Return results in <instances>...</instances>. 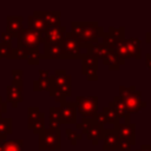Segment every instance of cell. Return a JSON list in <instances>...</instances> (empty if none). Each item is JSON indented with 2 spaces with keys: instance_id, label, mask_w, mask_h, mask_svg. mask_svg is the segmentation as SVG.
<instances>
[{
  "instance_id": "cell-1",
  "label": "cell",
  "mask_w": 151,
  "mask_h": 151,
  "mask_svg": "<svg viewBox=\"0 0 151 151\" xmlns=\"http://www.w3.org/2000/svg\"><path fill=\"white\" fill-rule=\"evenodd\" d=\"M70 32L85 50L88 45L99 42V38L104 34V28L97 21H71Z\"/></svg>"
},
{
  "instance_id": "cell-2",
  "label": "cell",
  "mask_w": 151,
  "mask_h": 151,
  "mask_svg": "<svg viewBox=\"0 0 151 151\" xmlns=\"http://www.w3.org/2000/svg\"><path fill=\"white\" fill-rule=\"evenodd\" d=\"M48 92L58 103L66 100V98L72 96V77L66 73L65 70H55L54 73L50 76Z\"/></svg>"
},
{
  "instance_id": "cell-3",
  "label": "cell",
  "mask_w": 151,
  "mask_h": 151,
  "mask_svg": "<svg viewBox=\"0 0 151 151\" xmlns=\"http://www.w3.org/2000/svg\"><path fill=\"white\" fill-rule=\"evenodd\" d=\"M118 97L124 101L129 113H136L142 109L146 107V101L142 100V92L136 88V86H119Z\"/></svg>"
},
{
  "instance_id": "cell-4",
  "label": "cell",
  "mask_w": 151,
  "mask_h": 151,
  "mask_svg": "<svg viewBox=\"0 0 151 151\" xmlns=\"http://www.w3.org/2000/svg\"><path fill=\"white\" fill-rule=\"evenodd\" d=\"M61 132L59 126H48L39 134L38 147L40 151H54L61 149Z\"/></svg>"
},
{
  "instance_id": "cell-5",
  "label": "cell",
  "mask_w": 151,
  "mask_h": 151,
  "mask_svg": "<svg viewBox=\"0 0 151 151\" xmlns=\"http://www.w3.org/2000/svg\"><path fill=\"white\" fill-rule=\"evenodd\" d=\"M15 37L18 41V47L25 48H39V45L44 41V33L28 27L20 29Z\"/></svg>"
},
{
  "instance_id": "cell-6",
  "label": "cell",
  "mask_w": 151,
  "mask_h": 151,
  "mask_svg": "<svg viewBox=\"0 0 151 151\" xmlns=\"http://www.w3.org/2000/svg\"><path fill=\"white\" fill-rule=\"evenodd\" d=\"M98 96H77L76 97V107L77 112L81 114V118L93 119L96 113L98 112Z\"/></svg>"
},
{
  "instance_id": "cell-7",
  "label": "cell",
  "mask_w": 151,
  "mask_h": 151,
  "mask_svg": "<svg viewBox=\"0 0 151 151\" xmlns=\"http://www.w3.org/2000/svg\"><path fill=\"white\" fill-rule=\"evenodd\" d=\"M63 48L65 53V59H83L86 53H83L81 45L79 41L71 34V32L65 33V38L63 40Z\"/></svg>"
},
{
  "instance_id": "cell-8",
  "label": "cell",
  "mask_w": 151,
  "mask_h": 151,
  "mask_svg": "<svg viewBox=\"0 0 151 151\" xmlns=\"http://www.w3.org/2000/svg\"><path fill=\"white\" fill-rule=\"evenodd\" d=\"M97 71H98V59L94 55L86 53L81 59V73H83V76H85V78L90 81H93V80L97 81L98 80Z\"/></svg>"
},
{
  "instance_id": "cell-9",
  "label": "cell",
  "mask_w": 151,
  "mask_h": 151,
  "mask_svg": "<svg viewBox=\"0 0 151 151\" xmlns=\"http://www.w3.org/2000/svg\"><path fill=\"white\" fill-rule=\"evenodd\" d=\"M103 42L110 48V51L113 50V47L122 40L125 39V27L120 26L118 28L110 26L109 29L106 32H104L103 34Z\"/></svg>"
},
{
  "instance_id": "cell-10",
  "label": "cell",
  "mask_w": 151,
  "mask_h": 151,
  "mask_svg": "<svg viewBox=\"0 0 151 151\" xmlns=\"http://www.w3.org/2000/svg\"><path fill=\"white\" fill-rule=\"evenodd\" d=\"M61 124H76L77 123V107L74 101L63 100L60 103Z\"/></svg>"
},
{
  "instance_id": "cell-11",
  "label": "cell",
  "mask_w": 151,
  "mask_h": 151,
  "mask_svg": "<svg viewBox=\"0 0 151 151\" xmlns=\"http://www.w3.org/2000/svg\"><path fill=\"white\" fill-rule=\"evenodd\" d=\"M66 28L64 26H54V27H46L44 32V41L42 44H58L63 42L65 38Z\"/></svg>"
},
{
  "instance_id": "cell-12",
  "label": "cell",
  "mask_w": 151,
  "mask_h": 151,
  "mask_svg": "<svg viewBox=\"0 0 151 151\" xmlns=\"http://www.w3.org/2000/svg\"><path fill=\"white\" fill-rule=\"evenodd\" d=\"M119 138L127 139L136 145V124L134 123H119L113 126Z\"/></svg>"
},
{
  "instance_id": "cell-13",
  "label": "cell",
  "mask_w": 151,
  "mask_h": 151,
  "mask_svg": "<svg viewBox=\"0 0 151 151\" xmlns=\"http://www.w3.org/2000/svg\"><path fill=\"white\" fill-rule=\"evenodd\" d=\"M40 59H65L63 42L44 44V52L40 53Z\"/></svg>"
},
{
  "instance_id": "cell-14",
  "label": "cell",
  "mask_w": 151,
  "mask_h": 151,
  "mask_svg": "<svg viewBox=\"0 0 151 151\" xmlns=\"http://www.w3.org/2000/svg\"><path fill=\"white\" fill-rule=\"evenodd\" d=\"M103 150L105 151H117L118 150V142L119 137L114 129H104L103 134Z\"/></svg>"
},
{
  "instance_id": "cell-15",
  "label": "cell",
  "mask_w": 151,
  "mask_h": 151,
  "mask_svg": "<svg viewBox=\"0 0 151 151\" xmlns=\"http://www.w3.org/2000/svg\"><path fill=\"white\" fill-rule=\"evenodd\" d=\"M107 106L111 107V109L116 112V114L118 116V118L124 120V123H131V120H130L131 114L129 113V111H127V109H126L124 101H123L118 96L113 97V100L110 101Z\"/></svg>"
},
{
  "instance_id": "cell-16",
  "label": "cell",
  "mask_w": 151,
  "mask_h": 151,
  "mask_svg": "<svg viewBox=\"0 0 151 151\" xmlns=\"http://www.w3.org/2000/svg\"><path fill=\"white\" fill-rule=\"evenodd\" d=\"M33 14L40 17L46 24V27L60 26V11H34Z\"/></svg>"
},
{
  "instance_id": "cell-17",
  "label": "cell",
  "mask_w": 151,
  "mask_h": 151,
  "mask_svg": "<svg viewBox=\"0 0 151 151\" xmlns=\"http://www.w3.org/2000/svg\"><path fill=\"white\" fill-rule=\"evenodd\" d=\"M22 101V85H8L6 87V103H11L13 107Z\"/></svg>"
},
{
  "instance_id": "cell-18",
  "label": "cell",
  "mask_w": 151,
  "mask_h": 151,
  "mask_svg": "<svg viewBox=\"0 0 151 151\" xmlns=\"http://www.w3.org/2000/svg\"><path fill=\"white\" fill-rule=\"evenodd\" d=\"M22 17L21 15H7L6 17V32L13 34L14 37L18 34L20 29H22Z\"/></svg>"
},
{
  "instance_id": "cell-19",
  "label": "cell",
  "mask_w": 151,
  "mask_h": 151,
  "mask_svg": "<svg viewBox=\"0 0 151 151\" xmlns=\"http://www.w3.org/2000/svg\"><path fill=\"white\" fill-rule=\"evenodd\" d=\"M85 53H90L99 60V59H104L110 53V48L104 42H98L94 45H88L85 48Z\"/></svg>"
},
{
  "instance_id": "cell-20",
  "label": "cell",
  "mask_w": 151,
  "mask_h": 151,
  "mask_svg": "<svg viewBox=\"0 0 151 151\" xmlns=\"http://www.w3.org/2000/svg\"><path fill=\"white\" fill-rule=\"evenodd\" d=\"M103 134H104V126L97 123H93L86 133V138L91 140L93 145H98L99 140H101L103 138Z\"/></svg>"
},
{
  "instance_id": "cell-21",
  "label": "cell",
  "mask_w": 151,
  "mask_h": 151,
  "mask_svg": "<svg viewBox=\"0 0 151 151\" xmlns=\"http://www.w3.org/2000/svg\"><path fill=\"white\" fill-rule=\"evenodd\" d=\"M101 61L104 65L109 66L110 70H114V71H118L120 68V66H123L125 64V60L119 58L113 51H110V53L104 59H101Z\"/></svg>"
},
{
  "instance_id": "cell-22",
  "label": "cell",
  "mask_w": 151,
  "mask_h": 151,
  "mask_svg": "<svg viewBox=\"0 0 151 151\" xmlns=\"http://www.w3.org/2000/svg\"><path fill=\"white\" fill-rule=\"evenodd\" d=\"M126 45L129 48L130 57L139 60L140 59V40L138 38H129L126 39Z\"/></svg>"
},
{
  "instance_id": "cell-23",
  "label": "cell",
  "mask_w": 151,
  "mask_h": 151,
  "mask_svg": "<svg viewBox=\"0 0 151 151\" xmlns=\"http://www.w3.org/2000/svg\"><path fill=\"white\" fill-rule=\"evenodd\" d=\"M24 140L22 139H13V140H4L0 143V151H22Z\"/></svg>"
},
{
  "instance_id": "cell-24",
  "label": "cell",
  "mask_w": 151,
  "mask_h": 151,
  "mask_svg": "<svg viewBox=\"0 0 151 151\" xmlns=\"http://www.w3.org/2000/svg\"><path fill=\"white\" fill-rule=\"evenodd\" d=\"M27 25H28V28L35 29V31L41 32V33H44L45 29H46V24L44 22V20L40 17L35 15V14L29 15L27 18Z\"/></svg>"
},
{
  "instance_id": "cell-25",
  "label": "cell",
  "mask_w": 151,
  "mask_h": 151,
  "mask_svg": "<svg viewBox=\"0 0 151 151\" xmlns=\"http://www.w3.org/2000/svg\"><path fill=\"white\" fill-rule=\"evenodd\" d=\"M50 126H59L61 124V112L59 106H51L48 110Z\"/></svg>"
},
{
  "instance_id": "cell-26",
  "label": "cell",
  "mask_w": 151,
  "mask_h": 151,
  "mask_svg": "<svg viewBox=\"0 0 151 151\" xmlns=\"http://www.w3.org/2000/svg\"><path fill=\"white\" fill-rule=\"evenodd\" d=\"M13 131V119L12 118H0V137L7 138Z\"/></svg>"
},
{
  "instance_id": "cell-27",
  "label": "cell",
  "mask_w": 151,
  "mask_h": 151,
  "mask_svg": "<svg viewBox=\"0 0 151 151\" xmlns=\"http://www.w3.org/2000/svg\"><path fill=\"white\" fill-rule=\"evenodd\" d=\"M119 58H122V59H124V60H126V59H130L131 57H130V53H129V48H127V45H126V39H124V40H122V41H119L114 47H113V50H112Z\"/></svg>"
},
{
  "instance_id": "cell-28",
  "label": "cell",
  "mask_w": 151,
  "mask_h": 151,
  "mask_svg": "<svg viewBox=\"0 0 151 151\" xmlns=\"http://www.w3.org/2000/svg\"><path fill=\"white\" fill-rule=\"evenodd\" d=\"M101 113L104 114V117H105L107 124H113V126H114V125H117V124L120 123V119L118 118V116L116 114V112H114L111 107H109V106L103 107Z\"/></svg>"
},
{
  "instance_id": "cell-29",
  "label": "cell",
  "mask_w": 151,
  "mask_h": 151,
  "mask_svg": "<svg viewBox=\"0 0 151 151\" xmlns=\"http://www.w3.org/2000/svg\"><path fill=\"white\" fill-rule=\"evenodd\" d=\"M28 129L33 130V133L39 136V134L45 130V113L41 112L40 116H39V118H38Z\"/></svg>"
},
{
  "instance_id": "cell-30",
  "label": "cell",
  "mask_w": 151,
  "mask_h": 151,
  "mask_svg": "<svg viewBox=\"0 0 151 151\" xmlns=\"http://www.w3.org/2000/svg\"><path fill=\"white\" fill-rule=\"evenodd\" d=\"M50 88V78H38L33 81V90L35 92L48 91Z\"/></svg>"
},
{
  "instance_id": "cell-31",
  "label": "cell",
  "mask_w": 151,
  "mask_h": 151,
  "mask_svg": "<svg viewBox=\"0 0 151 151\" xmlns=\"http://www.w3.org/2000/svg\"><path fill=\"white\" fill-rule=\"evenodd\" d=\"M28 54H29V48H25V47H13V52L11 55V60L12 59H20V60H27L28 59Z\"/></svg>"
},
{
  "instance_id": "cell-32",
  "label": "cell",
  "mask_w": 151,
  "mask_h": 151,
  "mask_svg": "<svg viewBox=\"0 0 151 151\" xmlns=\"http://www.w3.org/2000/svg\"><path fill=\"white\" fill-rule=\"evenodd\" d=\"M40 110L38 106H28L27 109V127H29L40 116Z\"/></svg>"
},
{
  "instance_id": "cell-33",
  "label": "cell",
  "mask_w": 151,
  "mask_h": 151,
  "mask_svg": "<svg viewBox=\"0 0 151 151\" xmlns=\"http://www.w3.org/2000/svg\"><path fill=\"white\" fill-rule=\"evenodd\" d=\"M65 133H66V137L71 142L72 145H77L78 140H80L83 138V134H80V132H77L76 130L70 129V127L65 129Z\"/></svg>"
},
{
  "instance_id": "cell-34",
  "label": "cell",
  "mask_w": 151,
  "mask_h": 151,
  "mask_svg": "<svg viewBox=\"0 0 151 151\" xmlns=\"http://www.w3.org/2000/svg\"><path fill=\"white\" fill-rule=\"evenodd\" d=\"M94 123L93 119H86V118H83L81 119V123H78L76 124V129L77 130H80V134H86L88 129L91 127V125Z\"/></svg>"
},
{
  "instance_id": "cell-35",
  "label": "cell",
  "mask_w": 151,
  "mask_h": 151,
  "mask_svg": "<svg viewBox=\"0 0 151 151\" xmlns=\"http://www.w3.org/2000/svg\"><path fill=\"white\" fill-rule=\"evenodd\" d=\"M39 61H40V52H39V48H29V54H28L27 63L29 65H38Z\"/></svg>"
},
{
  "instance_id": "cell-36",
  "label": "cell",
  "mask_w": 151,
  "mask_h": 151,
  "mask_svg": "<svg viewBox=\"0 0 151 151\" xmlns=\"http://www.w3.org/2000/svg\"><path fill=\"white\" fill-rule=\"evenodd\" d=\"M12 52H13V46L5 45V44L0 42V59H2V58L11 59Z\"/></svg>"
},
{
  "instance_id": "cell-37",
  "label": "cell",
  "mask_w": 151,
  "mask_h": 151,
  "mask_svg": "<svg viewBox=\"0 0 151 151\" xmlns=\"http://www.w3.org/2000/svg\"><path fill=\"white\" fill-rule=\"evenodd\" d=\"M22 78H24L22 70H13L12 71V84L22 85Z\"/></svg>"
},
{
  "instance_id": "cell-38",
  "label": "cell",
  "mask_w": 151,
  "mask_h": 151,
  "mask_svg": "<svg viewBox=\"0 0 151 151\" xmlns=\"http://www.w3.org/2000/svg\"><path fill=\"white\" fill-rule=\"evenodd\" d=\"M131 146L132 143L127 139H124V138H119V142H118V151H131Z\"/></svg>"
},
{
  "instance_id": "cell-39",
  "label": "cell",
  "mask_w": 151,
  "mask_h": 151,
  "mask_svg": "<svg viewBox=\"0 0 151 151\" xmlns=\"http://www.w3.org/2000/svg\"><path fill=\"white\" fill-rule=\"evenodd\" d=\"M13 38H14V35H13V34H11V33H8V32H6V31L1 32V42H2V44L12 46Z\"/></svg>"
},
{
  "instance_id": "cell-40",
  "label": "cell",
  "mask_w": 151,
  "mask_h": 151,
  "mask_svg": "<svg viewBox=\"0 0 151 151\" xmlns=\"http://www.w3.org/2000/svg\"><path fill=\"white\" fill-rule=\"evenodd\" d=\"M6 111H7V103L2 101V98L0 97V118H1V114L5 113Z\"/></svg>"
},
{
  "instance_id": "cell-41",
  "label": "cell",
  "mask_w": 151,
  "mask_h": 151,
  "mask_svg": "<svg viewBox=\"0 0 151 151\" xmlns=\"http://www.w3.org/2000/svg\"><path fill=\"white\" fill-rule=\"evenodd\" d=\"M39 73V78H50V71L48 70H39L38 71Z\"/></svg>"
},
{
  "instance_id": "cell-42",
  "label": "cell",
  "mask_w": 151,
  "mask_h": 151,
  "mask_svg": "<svg viewBox=\"0 0 151 151\" xmlns=\"http://www.w3.org/2000/svg\"><path fill=\"white\" fill-rule=\"evenodd\" d=\"M145 64H146V67L149 70H151V53L145 54Z\"/></svg>"
},
{
  "instance_id": "cell-43",
  "label": "cell",
  "mask_w": 151,
  "mask_h": 151,
  "mask_svg": "<svg viewBox=\"0 0 151 151\" xmlns=\"http://www.w3.org/2000/svg\"><path fill=\"white\" fill-rule=\"evenodd\" d=\"M136 151H151V145L150 144H143L140 145V147Z\"/></svg>"
},
{
  "instance_id": "cell-44",
  "label": "cell",
  "mask_w": 151,
  "mask_h": 151,
  "mask_svg": "<svg viewBox=\"0 0 151 151\" xmlns=\"http://www.w3.org/2000/svg\"><path fill=\"white\" fill-rule=\"evenodd\" d=\"M145 41L147 44H151V31H149V32L145 33Z\"/></svg>"
}]
</instances>
